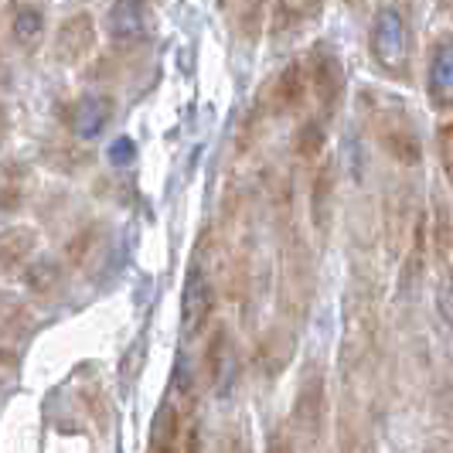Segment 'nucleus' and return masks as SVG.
Here are the masks:
<instances>
[{
  "mask_svg": "<svg viewBox=\"0 0 453 453\" xmlns=\"http://www.w3.org/2000/svg\"><path fill=\"white\" fill-rule=\"evenodd\" d=\"M181 453H204L202 447V423L195 419L188 430H184V450Z\"/></svg>",
  "mask_w": 453,
  "mask_h": 453,
  "instance_id": "2f4dec72",
  "label": "nucleus"
},
{
  "mask_svg": "<svg viewBox=\"0 0 453 453\" xmlns=\"http://www.w3.org/2000/svg\"><path fill=\"white\" fill-rule=\"evenodd\" d=\"M96 239H99V226H89V228H82V232H75L65 246L68 263H72V266H82V263H86V252L96 246Z\"/></svg>",
  "mask_w": 453,
  "mask_h": 453,
  "instance_id": "cd10ccee",
  "label": "nucleus"
},
{
  "mask_svg": "<svg viewBox=\"0 0 453 453\" xmlns=\"http://www.w3.org/2000/svg\"><path fill=\"white\" fill-rule=\"evenodd\" d=\"M430 246L440 266H450L453 252V211L443 195H433V211H430Z\"/></svg>",
  "mask_w": 453,
  "mask_h": 453,
  "instance_id": "412c9836",
  "label": "nucleus"
},
{
  "mask_svg": "<svg viewBox=\"0 0 453 453\" xmlns=\"http://www.w3.org/2000/svg\"><path fill=\"white\" fill-rule=\"evenodd\" d=\"M307 92H311V79H307L303 62H287L273 75L270 86H266V110L273 116L296 113V110H303Z\"/></svg>",
  "mask_w": 453,
  "mask_h": 453,
  "instance_id": "9d476101",
  "label": "nucleus"
},
{
  "mask_svg": "<svg viewBox=\"0 0 453 453\" xmlns=\"http://www.w3.org/2000/svg\"><path fill=\"white\" fill-rule=\"evenodd\" d=\"M294 348H296V338L287 331V327H270L263 338L256 341V348H252V365H256V372L263 375V379H280L283 372H287V365L294 358Z\"/></svg>",
  "mask_w": 453,
  "mask_h": 453,
  "instance_id": "ddd939ff",
  "label": "nucleus"
},
{
  "mask_svg": "<svg viewBox=\"0 0 453 453\" xmlns=\"http://www.w3.org/2000/svg\"><path fill=\"white\" fill-rule=\"evenodd\" d=\"M290 430L300 440V447H307V450H314L327 433V372L320 362H307L300 372Z\"/></svg>",
  "mask_w": 453,
  "mask_h": 453,
  "instance_id": "20e7f679",
  "label": "nucleus"
},
{
  "mask_svg": "<svg viewBox=\"0 0 453 453\" xmlns=\"http://www.w3.org/2000/svg\"><path fill=\"white\" fill-rule=\"evenodd\" d=\"M31 164L21 157H11L0 164V219L18 215L31 195Z\"/></svg>",
  "mask_w": 453,
  "mask_h": 453,
  "instance_id": "4468645a",
  "label": "nucleus"
},
{
  "mask_svg": "<svg viewBox=\"0 0 453 453\" xmlns=\"http://www.w3.org/2000/svg\"><path fill=\"white\" fill-rule=\"evenodd\" d=\"M58 116L65 119L68 134H75L79 140H92L113 119V99L110 96H82L75 103H65V113Z\"/></svg>",
  "mask_w": 453,
  "mask_h": 453,
  "instance_id": "9b49d317",
  "label": "nucleus"
},
{
  "mask_svg": "<svg viewBox=\"0 0 453 453\" xmlns=\"http://www.w3.org/2000/svg\"><path fill=\"white\" fill-rule=\"evenodd\" d=\"M436 157H440L443 178H447V184H450L453 191V119L436 127Z\"/></svg>",
  "mask_w": 453,
  "mask_h": 453,
  "instance_id": "bb28decb",
  "label": "nucleus"
},
{
  "mask_svg": "<svg viewBox=\"0 0 453 453\" xmlns=\"http://www.w3.org/2000/svg\"><path fill=\"white\" fill-rule=\"evenodd\" d=\"M263 453H296L294 430H290L287 423H276V426L266 433V450Z\"/></svg>",
  "mask_w": 453,
  "mask_h": 453,
  "instance_id": "c85d7f7f",
  "label": "nucleus"
},
{
  "mask_svg": "<svg viewBox=\"0 0 453 453\" xmlns=\"http://www.w3.org/2000/svg\"><path fill=\"white\" fill-rule=\"evenodd\" d=\"M38 246V232L31 226H11L0 232V273H14L27 263Z\"/></svg>",
  "mask_w": 453,
  "mask_h": 453,
  "instance_id": "aec40b11",
  "label": "nucleus"
},
{
  "mask_svg": "<svg viewBox=\"0 0 453 453\" xmlns=\"http://www.w3.org/2000/svg\"><path fill=\"white\" fill-rule=\"evenodd\" d=\"M311 300H314V259L287 211V232L280 242V307L287 318L300 324L311 311Z\"/></svg>",
  "mask_w": 453,
  "mask_h": 453,
  "instance_id": "7ed1b4c3",
  "label": "nucleus"
},
{
  "mask_svg": "<svg viewBox=\"0 0 453 453\" xmlns=\"http://www.w3.org/2000/svg\"><path fill=\"white\" fill-rule=\"evenodd\" d=\"M96 51V21L89 11H75L55 31V45H51V58L58 65H82Z\"/></svg>",
  "mask_w": 453,
  "mask_h": 453,
  "instance_id": "0eeeda50",
  "label": "nucleus"
},
{
  "mask_svg": "<svg viewBox=\"0 0 453 453\" xmlns=\"http://www.w3.org/2000/svg\"><path fill=\"white\" fill-rule=\"evenodd\" d=\"M436 307H440V318L453 327V259L447 266V276H443V287H440V296H436Z\"/></svg>",
  "mask_w": 453,
  "mask_h": 453,
  "instance_id": "c756f323",
  "label": "nucleus"
},
{
  "mask_svg": "<svg viewBox=\"0 0 453 453\" xmlns=\"http://www.w3.org/2000/svg\"><path fill=\"white\" fill-rule=\"evenodd\" d=\"M423 89L433 113H453V27L440 31L426 48Z\"/></svg>",
  "mask_w": 453,
  "mask_h": 453,
  "instance_id": "423d86ee",
  "label": "nucleus"
},
{
  "mask_svg": "<svg viewBox=\"0 0 453 453\" xmlns=\"http://www.w3.org/2000/svg\"><path fill=\"white\" fill-rule=\"evenodd\" d=\"M58 280H62V263L55 256H42L24 270V287L31 294H51L58 287Z\"/></svg>",
  "mask_w": 453,
  "mask_h": 453,
  "instance_id": "b1692460",
  "label": "nucleus"
},
{
  "mask_svg": "<svg viewBox=\"0 0 453 453\" xmlns=\"http://www.w3.org/2000/svg\"><path fill=\"white\" fill-rule=\"evenodd\" d=\"M211 311H215V287H211L204 266L195 259L191 270H188V280H184V296H181L184 334L195 338L198 331H204V324L211 320Z\"/></svg>",
  "mask_w": 453,
  "mask_h": 453,
  "instance_id": "6e6552de",
  "label": "nucleus"
},
{
  "mask_svg": "<svg viewBox=\"0 0 453 453\" xmlns=\"http://www.w3.org/2000/svg\"><path fill=\"white\" fill-rule=\"evenodd\" d=\"M228 11L235 14V27H239V35L246 42H256L263 35V24H266V14H270L266 4H232Z\"/></svg>",
  "mask_w": 453,
  "mask_h": 453,
  "instance_id": "393cba45",
  "label": "nucleus"
},
{
  "mask_svg": "<svg viewBox=\"0 0 453 453\" xmlns=\"http://www.w3.org/2000/svg\"><path fill=\"white\" fill-rule=\"evenodd\" d=\"M7 130H11V116H7V106L0 103V143L7 140Z\"/></svg>",
  "mask_w": 453,
  "mask_h": 453,
  "instance_id": "473e14b6",
  "label": "nucleus"
},
{
  "mask_svg": "<svg viewBox=\"0 0 453 453\" xmlns=\"http://www.w3.org/2000/svg\"><path fill=\"white\" fill-rule=\"evenodd\" d=\"M45 7L42 4H11V35L24 51H35V48L45 42Z\"/></svg>",
  "mask_w": 453,
  "mask_h": 453,
  "instance_id": "dca6fc26",
  "label": "nucleus"
},
{
  "mask_svg": "<svg viewBox=\"0 0 453 453\" xmlns=\"http://www.w3.org/2000/svg\"><path fill=\"white\" fill-rule=\"evenodd\" d=\"M184 450V426L181 412L174 403H160L150 423V440H147V453H181Z\"/></svg>",
  "mask_w": 453,
  "mask_h": 453,
  "instance_id": "2eb2a0df",
  "label": "nucleus"
},
{
  "mask_svg": "<svg viewBox=\"0 0 453 453\" xmlns=\"http://www.w3.org/2000/svg\"><path fill=\"white\" fill-rule=\"evenodd\" d=\"M303 68H307V79H311V92L318 99V113L324 119H334L341 96H344V62H341L338 48L318 42L307 51Z\"/></svg>",
  "mask_w": 453,
  "mask_h": 453,
  "instance_id": "39448f33",
  "label": "nucleus"
},
{
  "mask_svg": "<svg viewBox=\"0 0 453 453\" xmlns=\"http://www.w3.org/2000/svg\"><path fill=\"white\" fill-rule=\"evenodd\" d=\"M412 7L406 4H382L375 7L368 24V55L382 75L392 82L409 86L416 72V42H412Z\"/></svg>",
  "mask_w": 453,
  "mask_h": 453,
  "instance_id": "f03ea898",
  "label": "nucleus"
},
{
  "mask_svg": "<svg viewBox=\"0 0 453 453\" xmlns=\"http://www.w3.org/2000/svg\"><path fill=\"white\" fill-rule=\"evenodd\" d=\"M106 27H110L113 42H119V45L140 42L143 31H147V11H143V4H134V0L113 4V7L106 11Z\"/></svg>",
  "mask_w": 453,
  "mask_h": 453,
  "instance_id": "a211bd4d",
  "label": "nucleus"
},
{
  "mask_svg": "<svg viewBox=\"0 0 453 453\" xmlns=\"http://www.w3.org/2000/svg\"><path fill=\"white\" fill-rule=\"evenodd\" d=\"M202 372L204 382L215 388L219 395H226L232 382H235V344H232V334H228L226 324H215L208 341H204Z\"/></svg>",
  "mask_w": 453,
  "mask_h": 453,
  "instance_id": "1a4fd4ad",
  "label": "nucleus"
},
{
  "mask_svg": "<svg viewBox=\"0 0 453 453\" xmlns=\"http://www.w3.org/2000/svg\"><path fill=\"white\" fill-rule=\"evenodd\" d=\"M324 14V4H270L273 38H294Z\"/></svg>",
  "mask_w": 453,
  "mask_h": 453,
  "instance_id": "f3484780",
  "label": "nucleus"
},
{
  "mask_svg": "<svg viewBox=\"0 0 453 453\" xmlns=\"http://www.w3.org/2000/svg\"><path fill=\"white\" fill-rule=\"evenodd\" d=\"M110 157H113V164H130V160L136 157L134 140H127V136H116V143L110 147Z\"/></svg>",
  "mask_w": 453,
  "mask_h": 453,
  "instance_id": "7c9ffc66",
  "label": "nucleus"
},
{
  "mask_svg": "<svg viewBox=\"0 0 453 453\" xmlns=\"http://www.w3.org/2000/svg\"><path fill=\"white\" fill-rule=\"evenodd\" d=\"M358 110H362L372 140L399 167H419L423 164V134H419V123L409 113L403 99H395L392 92L382 89H362L358 92Z\"/></svg>",
  "mask_w": 453,
  "mask_h": 453,
  "instance_id": "f257e3e1",
  "label": "nucleus"
},
{
  "mask_svg": "<svg viewBox=\"0 0 453 453\" xmlns=\"http://www.w3.org/2000/svg\"><path fill=\"white\" fill-rule=\"evenodd\" d=\"M42 160H45L48 167H55V171H62V174H75V171H82V167H89L92 164V154L86 147H79V143H48L45 150H42Z\"/></svg>",
  "mask_w": 453,
  "mask_h": 453,
  "instance_id": "5701e85b",
  "label": "nucleus"
},
{
  "mask_svg": "<svg viewBox=\"0 0 453 453\" xmlns=\"http://www.w3.org/2000/svg\"><path fill=\"white\" fill-rule=\"evenodd\" d=\"M327 123H331V119H324L320 113H314L296 127V134H294V154L296 157L318 160L320 154H324V143H327Z\"/></svg>",
  "mask_w": 453,
  "mask_h": 453,
  "instance_id": "4be33fe9",
  "label": "nucleus"
},
{
  "mask_svg": "<svg viewBox=\"0 0 453 453\" xmlns=\"http://www.w3.org/2000/svg\"><path fill=\"white\" fill-rule=\"evenodd\" d=\"M334 198H338V164L334 157H324L311 178V226L318 228L320 235L331 232Z\"/></svg>",
  "mask_w": 453,
  "mask_h": 453,
  "instance_id": "f8f14e48",
  "label": "nucleus"
},
{
  "mask_svg": "<svg viewBox=\"0 0 453 453\" xmlns=\"http://www.w3.org/2000/svg\"><path fill=\"white\" fill-rule=\"evenodd\" d=\"M211 453H252V440H250V426L242 419H232L226 423L219 436H215V450Z\"/></svg>",
  "mask_w": 453,
  "mask_h": 453,
  "instance_id": "a878e982",
  "label": "nucleus"
},
{
  "mask_svg": "<svg viewBox=\"0 0 453 453\" xmlns=\"http://www.w3.org/2000/svg\"><path fill=\"white\" fill-rule=\"evenodd\" d=\"M338 453H375L372 430L355 403H344L338 412Z\"/></svg>",
  "mask_w": 453,
  "mask_h": 453,
  "instance_id": "6ab92c4d",
  "label": "nucleus"
}]
</instances>
